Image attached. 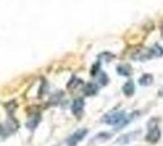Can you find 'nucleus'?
Wrapping results in <instances>:
<instances>
[{"label": "nucleus", "instance_id": "nucleus-15", "mask_svg": "<svg viewBox=\"0 0 163 146\" xmlns=\"http://www.w3.org/2000/svg\"><path fill=\"white\" fill-rule=\"evenodd\" d=\"M16 106H17V104H16L15 101H11V102H7V104L5 105V107H6V110L9 111V113H12V112H14V110L16 108Z\"/></svg>", "mask_w": 163, "mask_h": 146}, {"label": "nucleus", "instance_id": "nucleus-2", "mask_svg": "<svg viewBox=\"0 0 163 146\" xmlns=\"http://www.w3.org/2000/svg\"><path fill=\"white\" fill-rule=\"evenodd\" d=\"M162 136V133H161V129L157 124H152L151 122L148 123V131L146 134V141L151 143V144H156L160 141Z\"/></svg>", "mask_w": 163, "mask_h": 146}, {"label": "nucleus", "instance_id": "nucleus-8", "mask_svg": "<svg viewBox=\"0 0 163 146\" xmlns=\"http://www.w3.org/2000/svg\"><path fill=\"white\" fill-rule=\"evenodd\" d=\"M123 90V94L125 95V96H133L134 95V93H135V84L133 81H128V82H125V84L123 85L122 88Z\"/></svg>", "mask_w": 163, "mask_h": 146}, {"label": "nucleus", "instance_id": "nucleus-14", "mask_svg": "<svg viewBox=\"0 0 163 146\" xmlns=\"http://www.w3.org/2000/svg\"><path fill=\"white\" fill-rule=\"evenodd\" d=\"M81 85H83V81H81V79H78V78H72L71 79V82L68 83V89H76L77 86H81Z\"/></svg>", "mask_w": 163, "mask_h": 146}, {"label": "nucleus", "instance_id": "nucleus-7", "mask_svg": "<svg viewBox=\"0 0 163 146\" xmlns=\"http://www.w3.org/2000/svg\"><path fill=\"white\" fill-rule=\"evenodd\" d=\"M98 91H99V86H98L96 83H93V82L86 83L85 86H84V94L86 96H94V95L98 94Z\"/></svg>", "mask_w": 163, "mask_h": 146}, {"label": "nucleus", "instance_id": "nucleus-12", "mask_svg": "<svg viewBox=\"0 0 163 146\" xmlns=\"http://www.w3.org/2000/svg\"><path fill=\"white\" fill-rule=\"evenodd\" d=\"M150 50H151V55H152V57H161V56L163 55V48L162 46H160L158 44L153 45Z\"/></svg>", "mask_w": 163, "mask_h": 146}, {"label": "nucleus", "instance_id": "nucleus-1", "mask_svg": "<svg viewBox=\"0 0 163 146\" xmlns=\"http://www.w3.org/2000/svg\"><path fill=\"white\" fill-rule=\"evenodd\" d=\"M127 117L124 111H112L110 113H106L102 117V122L108 125H113V127H119L122 124V122L124 121V118Z\"/></svg>", "mask_w": 163, "mask_h": 146}, {"label": "nucleus", "instance_id": "nucleus-10", "mask_svg": "<svg viewBox=\"0 0 163 146\" xmlns=\"http://www.w3.org/2000/svg\"><path fill=\"white\" fill-rule=\"evenodd\" d=\"M153 83V76L150 73H145L139 78V84L143 86H148Z\"/></svg>", "mask_w": 163, "mask_h": 146}, {"label": "nucleus", "instance_id": "nucleus-18", "mask_svg": "<svg viewBox=\"0 0 163 146\" xmlns=\"http://www.w3.org/2000/svg\"><path fill=\"white\" fill-rule=\"evenodd\" d=\"M4 131H5V130H4V127L0 124V136H1L2 134H4Z\"/></svg>", "mask_w": 163, "mask_h": 146}, {"label": "nucleus", "instance_id": "nucleus-6", "mask_svg": "<svg viewBox=\"0 0 163 146\" xmlns=\"http://www.w3.org/2000/svg\"><path fill=\"white\" fill-rule=\"evenodd\" d=\"M117 73L119 76H123V77H130L132 76V72H133V68L129 63H121L117 66Z\"/></svg>", "mask_w": 163, "mask_h": 146}, {"label": "nucleus", "instance_id": "nucleus-3", "mask_svg": "<svg viewBox=\"0 0 163 146\" xmlns=\"http://www.w3.org/2000/svg\"><path fill=\"white\" fill-rule=\"evenodd\" d=\"M88 134V129L83 128V129H78L77 131H74L68 139H67V145L68 146H76L77 144H79L82 140Z\"/></svg>", "mask_w": 163, "mask_h": 146}, {"label": "nucleus", "instance_id": "nucleus-4", "mask_svg": "<svg viewBox=\"0 0 163 146\" xmlns=\"http://www.w3.org/2000/svg\"><path fill=\"white\" fill-rule=\"evenodd\" d=\"M132 59L134 61H147V60L152 59L151 50L150 49H139V50H135L132 54Z\"/></svg>", "mask_w": 163, "mask_h": 146}, {"label": "nucleus", "instance_id": "nucleus-16", "mask_svg": "<svg viewBox=\"0 0 163 146\" xmlns=\"http://www.w3.org/2000/svg\"><path fill=\"white\" fill-rule=\"evenodd\" d=\"M100 62H96L95 65H94V67L91 68V71H90V74L91 76H96L98 73H99V71H100V65H99Z\"/></svg>", "mask_w": 163, "mask_h": 146}, {"label": "nucleus", "instance_id": "nucleus-5", "mask_svg": "<svg viewBox=\"0 0 163 146\" xmlns=\"http://www.w3.org/2000/svg\"><path fill=\"white\" fill-rule=\"evenodd\" d=\"M84 99L82 98H77L73 102H72V106H71V110H72V113L76 116V117H81L83 115V111H84Z\"/></svg>", "mask_w": 163, "mask_h": 146}, {"label": "nucleus", "instance_id": "nucleus-9", "mask_svg": "<svg viewBox=\"0 0 163 146\" xmlns=\"http://www.w3.org/2000/svg\"><path fill=\"white\" fill-rule=\"evenodd\" d=\"M40 122V113H36V115H31L28 122H27V128L29 130H34L37 128V125Z\"/></svg>", "mask_w": 163, "mask_h": 146}, {"label": "nucleus", "instance_id": "nucleus-13", "mask_svg": "<svg viewBox=\"0 0 163 146\" xmlns=\"http://www.w3.org/2000/svg\"><path fill=\"white\" fill-rule=\"evenodd\" d=\"M98 79H99V83L101 84L102 86H105V85H107L108 84V77H107V74L103 72V71H99V77H98Z\"/></svg>", "mask_w": 163, "mask_h": 146}, {"label": "nucleus", "instance_id": "nucleus-17", "mask_svg": "<svg viewBox=\"0 0 163 146\" xmlns=\"http://www.w3.org/2000/svg\"><path fill=\"white\" fill-rule=\"evenodd\" d=\"M158 96H161V98H163V86L158 90Z\"/></svg>", "mask_w": 163, "mask_h": 146}, {"label": "nucleus", "instance_id": "nucleus-11", "mask_svg": "<svg viewBox=\"0 0 163 146\" xmlns=\"http://www.w3.org/2000/svg\"><path fill=\"white\" fill-rule=\"evenodd\" d=\"M138 130H135V133H132V134H125V135H123L121 138H118V143L119 144H123V145H125V144H129L136 135H138V133H136Z\"/></svg>", "mask_w": 163, "mask_h": 146}]
</instances>
